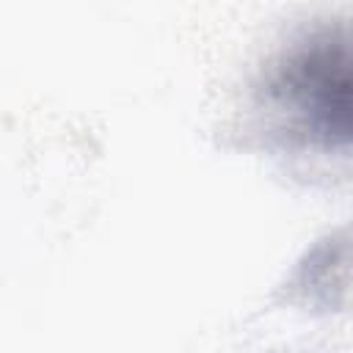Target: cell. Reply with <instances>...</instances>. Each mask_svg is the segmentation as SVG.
Listing matches in <instances>:
<instances>
[{
	"instance_id": "obj_1",
	"label": "cell",
	"mask_w": 353,
	"mask_h": 353,
	"mask_svg": "<svg viewBox=\"0 0 353 353\" xmlns=\"http://www.w3.org/2000/svg\"><path fill=\"white\" fill-rule=\"evenodd\" d=\"M270 105L287 127L325 149L350 141V58L342 28H325L295 47L268 80Z\"/></svg>"
}]
</instances>
